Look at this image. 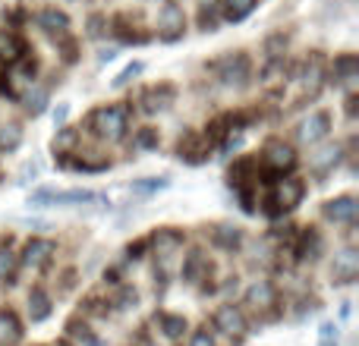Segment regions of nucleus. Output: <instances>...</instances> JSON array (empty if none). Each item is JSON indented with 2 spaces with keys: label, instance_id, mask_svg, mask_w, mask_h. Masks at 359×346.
Listing matches in <instances>:
<instances>
[{
  "label": "nucleus",
  "instance_id": "nucleus-21",
  "mask_svg": "<svg viewBox=\"0 0 359 346\" xmlns=\"http://www.w3.org/2000/svg\"><path fill=\"white\" fill-rule=\"evenodd\" d=\"M205 268H208V265H205V255L202 252H192L189 258H186V265H183V277L189 280V284H196V280L202 277Z\"/></svg>",
  "mask_w": 359,
  "mask_h": 346
},
{
  "label": "nucleus",
  "instance_id": "nucleus-38",
  "mask_svg": "<svg viewBox=\"0 0 359 346\" xmlns=\"http://www.w3.org/2000/svg\"><path fill=\"white\" fill-rule=\"evenodd\" d=\"M60 346H69V343H60Z\"/></svg>",
  "mask_w": 359,
  "mask_h": 346
},
{
  "label": "nucleus",
  "instance_id": "nucleus-22",
  "mask_svg": "<svg viewBox=\"0 0 359 346\" xmlns=\"http://www.w3.org/2000/svg\"><path fill=\"white\" fill-rule=\"evenodd\" d=\"M215 242L221 249H236L243 242V233H240V227H217V233H215Z\"/></svg>",
  "mask_w": 359,
  "mask_h": 346
},
{
  "label": "nucleus",
  "instance_id": "nucleus-23",
  "mask_svg": "<svg viewBox=\"0 0 359 346\" xmlns=\"http://www.w3.org/2000/svg\"><path fill=\"white\" fill-rule=\"evenodd\" d=\"M158 324H161V331L170 337V340L183 337V331H186V318H180V315H161L158 318Z\"/></svg>",
  "mask_w": 359,
  "mask_h": 346
},
{
  "label": "nucleus",
  "instance_id": "nucleus-20",
  "mask_svg": "<svg viewBox=\"0 0 359 346\" xmlns=\"http://www.w3.org/2000/svg\"><path fill=\"white\" fill-rule=\"evenodd\" d=\"M334 79L337 82H353L356 79V57L353 54H347V57H341V60H334Z\"/></svg>",
  "mask_w": 359,
  "mask_h": 346
},
{
  "label": "nucleus",
  "instance_id": "nucleus-2",
  "mask_svg": "<svg viewBox=\"0 0 359 346\" xmlns=\"http://www.w3.org/2000/svg\"><path fill=\"white\" fill-rule=\"evenodd\" d=\"M86 202H98V195L88 189H69V192L38 189L29 195V205H35V208H48V205H86Z\"/></svg>",
  "mask_w": 359,
  "mask_h": 346
},
{
  "label": "nucleus",
  "instance_id": "nucleus-9",
  "mask_svg": "<svg viewBox=\"0 0 359 346\" xmlns=\"http://www.w3.org/2000/svg\"><path fill=\"white\" fill-rule=\"evenodd\" d=\"M54 255V242L50 240H32L22 252V265L25 268H44Z\"/></svg>",
  "mask_w": 359,
  "mask_h": 346
},
{
  "label": "nucleus",
  "instance_id": "nucleus-11",
  "mask_svg": "<svg viewBox=\"0 0 359 346\" xmlns=\"http://www.w3.org/2000/svg\"><path fill=\"white\" fill-rule=\"evenodd\" d=\"M22 337V324L10 309H0V346H16Z\"/></svg>",
  "mask_w": 359,
  "mask_h": 346
},
{
  "label": "nucleus",
  "instance_id": "nucleus-3",
  "mask_svg": "<svg viewBox=\"0 0 359 346\" xmlns=\"http://www.w3.org/2000/svg\"><path fill=\"white\" fill-rule=\"evenodd\" d=\"M158 25H161V38L164 41H177L183 35V25H186V16L177 4H164L161 13H158Z\"/></svg>",
  "mask_w": 359,
  "mask_h": 346
},
{
  "label": "nucleus",
  "instance_id": "nucleus-19",
  "mask_svg": "<svg viewBox=\"0 0 359 346\" xmlns=\"http://www.w3.org/2000/svg\"><path fill=\"white\" fill-rule=\"evenodd\" d=\"M0 57L10 63H16L19 57H22V44H19L16 35H6V32H0Z\"/></svg>",
  "mask_w": 359,
  "mask_h": 346
},
{
  "label": "nucleus",
  "instance_id": "nucleus-26",
  "mask_svg": "<svg viewBox=\"0 0 359 346\" xmlns=\"http://www.w3.org/2000/svg\"><path fill=\"white\" fill-rule=\"evenodd\" d=\"M16 271V255L10 249H0V280H10Z\"/></svg>",
  "mask_w": 359,
  "mask_h": 346
},
{
  "label": "nucleus",
  "instance_id": "nucleus-18",
  "mask_svg": "<svg viewBox=\"0 0 359 346\" xmlns=\"http://www.w3.org/2000/svg\"><path fill=\"white\" fill-rule=\"evenodd\" d=\"M337 158H341V148H337V145H334V148L316 151V155H312V170H316V173H328L337 164Z\"/></svg>",
  "mask_w": 359,
  "mask_h": 346
},
{
  "label": "nucleus",
  "instance_id": "nucleus-25",
  "mask_svg": "<svg viewBox=\"0 0 359 346\" xmlns=\"http://www.w3.org/2000/svg\"><path fill=\"white\" fill-rule=\"evenodd\" d=\"M69 334H73L76 340H82L86 346H101V340H98V337H95L92 331H88L86 324H79V321H73V324H69Z\"/></svg>",
  "mask_w": 359,
  "mask_h": 346
},
{
  "label": "nucleus",
  "instance_id": "nucleus-15",
  "mask_svg": "<svg viewBox=\"0 0 359 346\" xmlns=\"http://www.w3.org/2000/svg\"><path fill=\"white\" fill-rule=\"evenodd\" d=\"M29 315H32V321H44V318L50 315V299H48V293L41 290V286H35V290L29 293Z\"/></svg>",
  "mask_w": 359,
  "mask_h": 346
},
{
  "label": "nucleus",
  "instance_id": "nucleus-6",
  "mask_svg": "<svg viewBox=\"0 0 359 346\" xmlns=\"http://www.w3.org/2000/svg\"><path fill=\"white\" fill-rule=\"evenodd\" d=\"M356 198L353 195H341V198H331V202H325V217L334 223H353L356 221Z\"/></svg>",
  "mask_w": 359,
  "mask_h": 346
},
{
  "label": "nucleus",
  "instance_id": "nucleus-16",
  "mask_svg": "<svg viewBox=\"0 0 359 346\" xmlns=\"http://www.w3.org/2000/svg\"><path fill=\"white\" fill-rule=\"evenodd\" d=\"M38 22H41V29L50 32V35H63V32L69 29L67 13H60V10H44L41 16H38Z\"/></svg>",
  "mask_w": 359,
  "mask_h": 346
},
{
  "label": "nucleus",
  "instance_id": "nucleus-31",
  "mask_svg": "<svg viewBox=\"0 0 359 346\" xmlns=\"http://www.w3.org/2000/svg\"><path fill=\"white\" fill-rule=\"evenodd\" d=\"M189 346H217L215 343V337L208 334V331H196V334H192V343Z\"/></svg>",
  "mask_w": 359,
  "mask_h": 346
},
{
  "label": "nucleus",
  "instance_id": "nucleus-24",
  "mask_svg": "<svg viewBox=\"0 0 359 346\" xmlns=\"http://www.w3.org/2000/svg\"><path fill=\"white\" fill-rule=\"evenodd\" d=\"M22 145V130L19 126H4L0 130V151H16Z\"/></svg>",
  "mask_w": 359,
  "mask_h": 346
},
{
  "label": "nucleus",
  "instance_id": "nucleus-17",
  "mask_svg": "<svg viewBox=\"0 0 359 346\" xmlns=\"http://www.w3.org/2000/svg\"><path fill=\"white\" fill-rule=\"evenodd\" d=\"M255 10V0H224V19L227 22H243Z\"/></svg>",
  "mask_w": 359,
  "mask_h": 346
},
{
  "label": "nucleus",
  "instance_id": "nucleus-4",
  "mask_svg": "<svg viewBox=\"0 0 359 346\" xmlns=\"http://www.w3.org/2000/svg\"><path fill=\"white\" fill-rule=\"evenodd\" d=\"M331 132V117L325 111H318V113H312L309 120H303L299 123V142H306V145H316V142H322L325 136Z\"/></svg>",
  "mask_w": 359,
  "mask_h": 346
},
{
  "label": "nucleus",
  "instance_id": "nucleus-14",
  "mask_svg": "<svg viewBox=\"0 0 359 346\" xmlns=\"http://www.w3.org/2000/svg\"><path fill=\"white\" fill-rule=\"evenodd\" d=\"M151 242H155V249H158V255H161V258H170V255L183 246V236H180L177 230H158Z\"/></svg>",
  "mask_w": 359,
  "mask_h": 346
},
{
  "label": "nucleus",
  "instance_id": "nucleus-36",
  "mask_svg": "<svg viewBox=\"0 0 359 346\" xmlns=\"http://www.w3.org/2000/svg\"><path fill=\"white\" fill-rule=\"evenodd\" d=\"M114 57H117V50H114V48H107V50H101V57H98V60H101V63H107V60H114Z\"/></svg>",
  "mask_w": 359,
  "mask_h": 346
},
{
  "label": "nucleus",
  "instance_id": "nucleus-1",
  "mask_svg": "<svg viewBox=\"0 0 359 346\" xmlns=\"http://www.w3.org/2000/svg\"><path fill=\"white\" fill-rule=\"evenodd\" d=\"M130 130V113L126 107H98L88 117V132L98 139H107V142H120Z\"/></svg>",
  "mask_w": 359,
  "mask_h": 346
},
{
  "label": "nucleus",
  "instance_id": "nucleus-10",
  "mask_svg": "<svg viewBox=\"0 0 359 346\" xmlns=\"http://www.w3.org/2000/svg\"><path fill=\"white\" fill-rule=\"evenodd\" d=\"M331 274H334V280H341V284H350V280H356V274H359V255L356 252H341L334 258V268H331Z\"/></svg>",
  "mask_w": 359,
  "mask_h": 346
},
{
  "label": "nucleus",
  "instance_id": "nucleus-37",
  "mask_svg": "<svg viewBox=\"0 0 359 346\" xmlns=\"http://www.w3.org/2000/svg\"><path fill=\"white\" fill-rule=\"evenodd\" d=\"M198 4H202V6H215L217 0H198Z\"/></svg>",
  "mask_w": 359,
  "mask_h": 346
},
{
  "label": "nucleus",
  "instance_id": "nucleus-28",
  "mask_svg": "<svg viewBox=\"0 0 359 346\" xmlns=\"http://www.w3.org/2000/svg\"><path fill=\"white\" fill-rule=\"evenodd\" d=\"M25 101H29V104H25L29 107V113H41L44 104H48V92H44V88H35V95H29Z\"/></svg>",
  "mask_w": 359,
  "mask_h": 346
},
{
  "label": "nucleus",
  "instance_id": "nucleus-35",
  "mask_svg": "<svg viewBox=\"0 0 359 346\" xmlns=\"http://www.w3.org/2000/svg\"><path fill=\"white\" fill-rule=\"evenodd\" d=\"M139 145H142V148H149V145H158L155 132H151V130H145V132H142V136H139Z\"/></svg>",
  "mask_w": 359,
  "mask_h": 346
},
{
  "label": "nucleus",
  "instance_id": "nucleus-33",
  "mask_svg": "<svg viewBox=\"0 0 359 346\" xmlns=\"http://www.w3.org/2000/svg\"><path fill=\"white\" fill-rule=\"evenodd\" d=\"M318 337H322V343H331V337H337V328L331 321H325L322 331H318Z\"/></svg>",
  "mask_w": 359,
  "mask_h": 346
},
{
  "label": "nucleus",
  "instance_id": "nucleus-32",
  "mask_svg": "<svg viewBox=\"0 0 359 346\" xmlns=\"http://www.w3.org/2000/svg\"><path fill=\"white\" fill-rule=\"evenodd\" d=\"M38 177V164H22V170H19V183H29V179Z\"/></svg>",
  "mask_w": 359,
  "mask_h": 346
},
{
  "label": "nucleus",
  "instance_id": "nucleus-7",
  "mask_svg": "<svg viewBox=\"0 0 359 346\" xmlns=\"http://www.w3.org/2000/svg\"><path fill=\"white\" fill-rule=\"evenodd\" d=\"M265 164L271 170L284 173V170H290L293 164H297V151H293L290 145H284V142H268L265 145Z\"/></svg>",
  "mask_w": 359,
  "mask_h": 346
},
{
  "label": "nucleus",
  "instance_id": "nucleus-8",
  "mask_svg": "<svg viewBox=\"0 0 359 346\" xmlns=\"http://www.w3.org/2000/svg\"><path fill=\"white\" fill-rule=\"evenodd\" d=\"M215 324L224 331V334H230V337H243V334H246V318H243V312L233 309V305H221V309L215 312Z\"/></svg>",
  "mask_w": 359,
  "mask_h": 346
},
{
  "label": "nucleus",
  "instance_id": "nucleus-13",
  "mask_svg": "<svg viewBox=\"0 0 359 346\" xmlns=\"http://www.w3.org/2000/svg\"><path fill=\"white\" fill-rule=\"evenodd\" d=\"M246 303L252 305V309H268V305H274V286L268 284V280L252 284L249 293H246Z\"/></svg>",
  "mask_w": 359,
  "mask_h": 346
},
{
  "label": "nucleus",
  "instance_id": "nucleus-29",
  "mask_svg": "<svg viewBox=\"0 0 359 346\" xmlns=\"http://www.w3.org/2000/svg\"><path fill=\"white\" fill-rule=\"evenodd\" d=\"M170 179H139V183H133V189L136 192H158V189H168Z\"/></svg>",
  "mask_w": 359,
  "mask_h": 346
},
{
  "label": "nucleus",
  "instance_id": "nucleus-5",
  "mask_svg": "<svg viewBox=\"0 0 359 346\" xmlns=\"http://www.w3.org/2000/svg\"><path fill=\"white\" fill-rule=\"evenodd\" d=\"M299 202H303V183H299V179L287 177V179H280V183L274 186V205H278L280 211L297 208Z\"/></svg>",
  "mask_w": 359,
  "mask_h": 346
},
{
  "label": "nucleus",
  "instance_id": "nucleus-27",
  "mask_svg": "<svg viewBox=\"0 0 359 346\" xmlns=\"http://www.w3.org/2000/svg\"><path fill=\"white\" fill-rule=\"evenodd\" d=\"M142 69H145V63H130V67H126L123 73H120L117 79H114V85H117V88H123L126 82H133V79H136L139 73H142Z\"/></svg>",
  "mask_w": 359,
  "mask_h": 346
},
{
  "label": "nucleus",
  "instance_id": "nucleus-12",
  "mask_svg": "<svg viewBox=\"0 0 359 346\" xmlns=\"http://www.w3.org/2000/svg\"><path fill=\"white\" fill-rule=\"evenodd\" d=\"M246 76H249V60L243 54L227 57V60L221 63V79L227 82V85H233V82H243Z\"/></svg>",
  "mask_w": 359,
  "mask_h": 346
},
{
  "label": "nucleus",
  "instance_id": "nucleus-34",
  "mask_svg": "<svg viewBox=\"0 0 359 346\" xmlns=\"http://www.w3.org/2000/svg\"><path fill=\"white\" fill-rule=\"evenodd\" d=\"M67 117H69V104H60V107L54 111V123L63 126V120H67Z\"/></svg>",
  "mask_w": 359,
  "mask_h": 346
},
{
  "label": "nucleus",
  "instance_id": "nucleus-30",
  "mask_svg": "<svg viewBox=\"0 0 359 346\" xmlns=\"http://www.w3.org/2000/svg\"><path fill=\"white\" fill-rule=\"evenodd\" d=\"M73 142H76V132H73V130H63L60 136L54 139V148H57V151H60V148H69Z\"/></svg>",
  "mask_w": 359,
  "mask_h": 346
}]
</instances>
